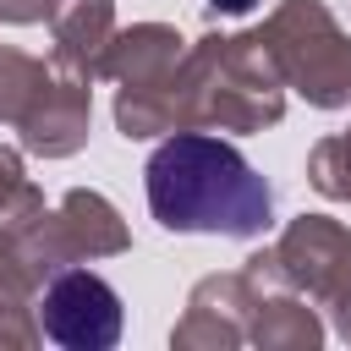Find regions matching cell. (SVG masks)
<instances>
[{"label": "cell", "mask_w": 351, "mask_h": 351, "mask_svg": "<svg viewBox=\"0 0 351 351\" xmlns=\"http://www.w3.org/2000/svg\"><path fill=\"white\" fill-rule=\"evenodd\" d=\"M269 258L291 291H302L313 307H329L335 335L351 346V230L329 214H296L280 225Z\"/></svg>", "instance_id": "cell-5"}, {"label": "cell", "mask_w": 351, "mask_h": 351, "mask_svg": "<svg viewBox=\"0 0 351 351\" xmlns=\"http://www.w3.org/2000/svg\"><path fill=\"white\" fill-rule=\"evenodd\" d=\"M49 60L71 77H99L104 44L115 38V0H55L49 5Z\"/></svg>", "instance_id": "cell-10"}, {"label": "cell", "mask_w": 351, "mask_h": 351, "mask_svg": "<svg viewBox=\"0 0 351 351\" xmlns=\"http://www.w3.org/2000/svg\"><path fill=\"white\" fill-rule=\"evenodd\" d=\"M258 33L291 93L313 110H351V33L324 0H280Z\"/></svg>", "instance_id": "cell-3"}, {"label": "cell", "mask_w": 351, "mask_h": 351, "mask_svg": "<svg viewBox=\"0 0 351 351\" xmlns=\"http://www.w3.org/2000/svg\"><path fill=\"white\" fill-rule=\"evenodd\" d=\"M49 77H55L49 60H38V55H27L16 44H0V121L5 126H22L27 110L44 99Z\"/></svg>", "instance_id": "cell-13"}, {"label": "cell", "mask_w": 351, "mask_h": 351, "mask_svg": "<svg viewBox=\"0 0 351 351\" xmlns=\"http://www.w3.org/2000/svg\"><path fill=\"white\" fill-rule=\"evenodd\" d=\"M148 214L176 236H236L252 241L274 225V186L247 154L203 126L170 132L143 165Z\"/></svg>", "instance_id": "cell-1"}, {"label": "cell", "mask_w": 351, "mask_h": 351, "mask_svg": "<svg viewBox=\"0 0 351 351\" xmlns=\"http://www.w3.org/2000/svg\"><path fill=\"white\" fill-rule=\"evenodd\" d=\"M252 302L258 291L247 285L241 269L230 274H203L170 329V346L176 351H236L247 346V318H252Z\"/></svg>", "instance_id": "cell-7"}, {"label": "cell", "mask_w": 351, "mask_h": 351, "mask_svg": "<svg viewBox=\"0 0 351 351\" xmlns=\"http://www.w3.org/2000/svg\"><path fill=\"white\" fill-rule=\"evenodd\" d=\"M252 5H258V0H208V11H214V16H247Z\"/></svg>", "instance_id": "cell-17"}, {"label": "cell", "mask_w": 351, "mask_h": 351, "mask_svg": "<svg viewBox=\"0 0 351 351\" xmlns=\"http://www.w3.org/2000/svg\"><path fill=\"white\" fill-rule=\"evenodd\" d=\"M324 335L329 329L302 291H258L252 318H247V346H258V351H318Z\"/></svg>", "instance_id": "cell-12"}, {"label": "cell", "mask_w": 351, "mask_h": 351, "mask_svg": "<svg viewBox=\"0 0 351 351\" xmlns=\"http://www.w3.org/2000/svg\"><path fill=\"white\" fill-rule=\"evenodd\" d=\"M49 5H55V0H0V22L33 27V22H49Z\"/></svg>", "instance_id": "cell-16"}, {"label": "cell", "mask_w": 351, "mask_h": 351, "mask_svg": "<svg viewBox=\"0 0 351 351\" xmlns=\"http://www.w3.org/2000/svg\"><path fill=\"white\" fill-rule=\"evenodd\" d=\"M44 208V192L27 181V165L16 148L0 143V225H22L27 214Z\"/></svg>", "instance_id": "cell-15"}, {"label": "cell", "mask_w": 351, "mask_h": 351, "mask_svg": "<svg viewBox=\"0 0 351 351\" xmlns=\"http://www.w3.org/2000/svg\"><path fill=\"white\" fill-rule=\"evenodd\" d=\"M5 230L22 241L38 280H49V274H60L71 263L121 258L132 247V230H126L121 208L93 186H71L55 208H38V214H27L22 225H5Z\"/></svg>", "instance_id": "cell-4"}, {"label": "cell", "mask_w": 351, "mask_h": 351, "mask_svg": "<svg viewBox=\"0 0 351 351\" xmlns=\"http://www.w3.org/2000/svg\"><path fill=\"white\" fill-rule=\"evenodd\" d=\"M49 66H55V60H49ZM88 132H93V82L55 66L44 99L27 110V121L16 126V137H22V148L38 154V159H71V154L88 148Z\"/></svg>", "instance_id": "cell-8"}, {"label": "cell", "mask_w": 351, "mask_h": 351, "mask_svg": "<svg viewBox=\"0 0 351 351\" xmlns=\"http://www.w3.org/2000/svg\"><path fill=\"white\" fill-rule=\"evenodd\" d=\"M38 329L66 351H110L126 329V313L104 274L71 263L38 285Z\"/></svg>", "instance_id": "cell-6"}, {"label": "cell", "mask_w": 351, "mask_h": 351, "mask_svg": "<svg viewBox=\"0 0 351 351\" xmlns=\"http://www.w3.org/2000/svg\"><path fill=\"white\" fill-rule=\"evenodd\" d=\"M38 269L27 263L22 241L0 225V351H33L44 340L38 329Z\"/></svg>", "instance_id": "cell-11"}, {"label": "cell", "mask_w": 351, "mask_h": 351, "mask_svg": "<svg viewBox=\"0 0 351 351\" xmlns=\"http://www.w3.org/2000/svg\"><path fill=\"white\" fill-rule=\"evenodd\" d=\"M307 186L329 203H351V126L307 148Z\"/></svg>", "instance_id": "cell-14"}, {"label": "cell", "mask_w": 351, "mask_h": 351, "mask_svg": "<svg viewBox=\"0 0 351 351\" xmlns=\"http://www.w3.org/2000/svg\"><path fill=\"white\" fill-rule=\"evenodd\" d=\"M181 55H186V38L170 22H132V27H115V38L104 44L99 77H110L115 88H154L176 77Z\"/></svg>", "instance_id": "cell-9"}, {"label": "cell", "mask_w": 351, "mask_h": 351, "mask_svg": "<svg viewBox=\"0 0 351 351\" xmlns=\"http://www.w3.org/2000/svg\"><path fill=\"white\" fill-rule=\"evenodd\" d=\"M176 115L181 132H263L285 115V77L258 27L203 33L176 66Z\"/></svg>", "instance_id": "cell-2"}]
</instances>
